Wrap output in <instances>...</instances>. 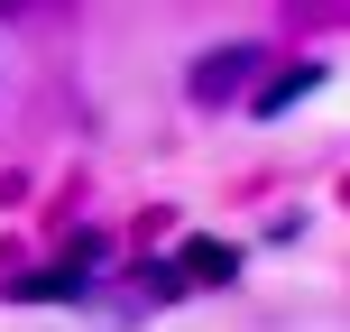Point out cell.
Masks as SVG:
<instances>
[{
  "mask_svg": "<svg viewBox=\"0 0 350 332\" xmlns=\"http://www.w3.org/2000/svg\"><path fill=\"white\" fill-rule=\"evenodd\" d=\"M249 74V47H230V55H203V65H193V92H203V102H221L230 84H240Z\"/></svg>",
  "mask_w": 350,
  "mask_h": 332,
  "instance_id": "2",
  "label": "cell"
},
{
  "mask_svg": "<svg viewBox=\"0 0 350 332\" xmlns=\"http://www.w3.org/2000/svg\"><path fill=\"white\" fill-rule=\"evenodd\" d=\"M83 296V268H37V277H18V305H65Z\"/></svg>",
  "mask_w": 350,
  "mask_h": 332,
  "instance_id": "1",
  "label": "cell"
},
{
  "mask_svg": "<svg viewBox=\"0 0 350 332\" xmlns=\"http://www.w3.org/2000/svg\"><path fill=\"white\" fill-rule=\"evenodd\" d=\"M314 84H323V65H295L286 84H267V92H258V111H286V102H304Z\"/></svg>",
  "mask_w": 350,
  "mask_h": 332,
  "instance_id": "4",
  "label": "cell"
},
{
  "mask_svg": "<svg viewBox=\"0 0 350 332\" xmlns=\"http://www.w3.org/2000/svg\"><path fill=\"white\" fill-rule=\"evenodd\" d=\"M230 268H240V259H230L221 240H193V249H185V277H193V286H212V277H230Z\"/></svg>",
  "mask_w": 350,
  "mask_h": 332,
  "instance_id": "3",
  "label": "cell"
}]
</instances>
